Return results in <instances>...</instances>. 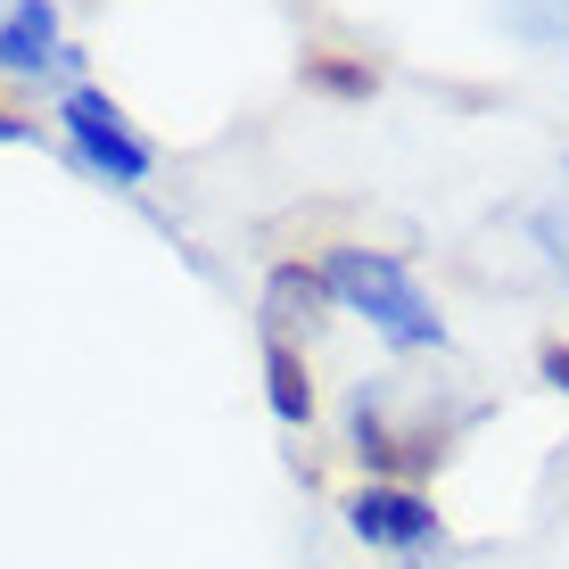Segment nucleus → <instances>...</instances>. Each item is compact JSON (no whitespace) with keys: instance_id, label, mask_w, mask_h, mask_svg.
<instances>
[{"instance_id":"nucleus-8","label":"nucleus","mask_w":569,"mask_h":569,"mask_svg":"<svg viewBox=\"0 0 569 569\" xmlns=\"http://www.w3.org/2000/svg\"><path fill=\"white\" fill-rule=\"evenodd\" d=\"M537 371H545V380H553L561 397H569V339H545V347H537Z\"/></svg>"},{"instance_id":"nucleus-9","label":"nucleus","mask_w":569,"mask_h":569,"mask_svg":"<svg viewBox=\"0 0 569 569\" xmlns=\"http://www.w3.org/2000/svg\"><path fill=\"white\" fill-rule=\"evenodd\" d=\"M0 141H33V124H26V116H9V108H0Z\"/></svg>"},{"instance_id":"nucleus-6","label":"nucleus","mask_w":569,"mask_h":569,"mask_svg":"<svg viewBox=\"0 0 569 569\" xmlns=\"http://www.w3.org/2000/svg\"><path fill=\"white\" fill-rule=\"evenodd\" d=\"M322 298H330V289H322V272H306V264H281V272L264 281V330L281 339L289 322H313V313H322Z\"/></svg>"},{"instance_id":"nucleus-5","label":"nucleus","mask_w":569,"mask_h":569,"mask_svg":"<svg viewBox=\"0 0 569 569\" xmlns=\"http://www.w3.org/2000/svg\"><path fill=\"white\" fill-rule=\"evenodd\" d=\"M264 397H272V413L289 429L313 421V380H306V356L289 339H264Z\"/></svg>"},{"instance_id":"nucleus-4","label":"nucleus","mask_w":569,"mask_h":569,"mask_svg":"<svg viewBox=\"0 0 569 569\" xmlns=\"http://www.w3.org/2000/svg\"><path fill=\"white\" fill-rule=\"evenodd\" d=\"M0 67L9 74L74 67V50H58V9L50 0H9V9H0Z\"/></svg>"},{"instance_id":"nucleus-1","label":"nucleus","mask_w":569,"mask_h":569,"mask_svg":"<svg viewBox=\"0 0 569 569\" xmlns=\"http://www.w3.org/2000/svg\"><path fill=\"white\" fill-rule=\"evenodd\" d=\"M322 289H330L339 306H356L388 347H446V313L429 306L421 281H413L397 257H380V248H330Z\"/></svg>"},{"instance_id":"nucleus-3","label":"nucleus","mask_w":569,"mask_h":569,"mask_svg":"<svg viewBox=\"0 0 569 569\" xmlns=\"http://www.w3.org/2000/svg\"><path fill=\"white\" fill-rule=\"evenodd\" d=\"M347 528H356L363 545H388V553H421V545L438 537V503L413 496V487L371 479L363 496H347Z\"/></svg>"},{"instance_id":"nucleus-2","label":"nucleus","mask_w":569,"mask_h":569,"mask_svg":"<svg viewBox=\"0 0 569 569\" xmlns=\"http://www.w3.org/2000/svg\"><path fill=\"white\" fill-rule=\"evenodd\" d=\"M58 124H67V141L83 149L91 173H108V182H141V173H149V141L124 124V108H116L108 91L74 83L67 100H58Z\"/></svg>"},{"instance_id":"nucleus-7","label":"nucleus","mask_w":569,"mask_h":569,"mask_svg":"<svg viewBox=\"0 0 569 569\" xmlns=\"http://www.w3.org/2000/svg\"><path fill=\"white\" fill-rule=\"evenodd\" d=\"M298 74L322 100H371V91H380V67H371V58H347V50H306Z\"/></svg>"}]
</instances>
